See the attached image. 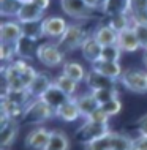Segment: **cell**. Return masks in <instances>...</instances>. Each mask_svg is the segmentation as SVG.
<instances>
[{
    "label": "cell",
    "mask_w": 147,
    "mask_h": 150,
    "mask_svg": "<svg viewBox=\"0 0 147 150\" xmlns=\"http://www.w3.org/2000/svg\"><path fill=\"white\" fill-rule=\"evenodd\" d=\"M52 117H55V109H52L41 98H36L26 108L21 122L28 125H35V127H41L43 123H46Z\"/></svg>",
    "instance_id": "obj_1"
},
{
    "label": "cell",
    "mask_w": 147,
    "mask_h": 150,
    "mask_svg": "<svg viewBox=\"0 0 147 150\" xmlns=\"http://www.w3.org/2000/svg\"><path fill=\"white\" fill-rule=\"evenodd\" d=\"M87 36H89L87 30H85V27L81 22H70V25H68V29L63 33V36L60 40H57L55 43L67 54V52H73L76 49H81V46H82L84 40Z\"/></svg>",
    "instance_id": "obj_2"
},
{
    "label": "cell",
    "mask_w": 147,
    "mask_h": 150,
    "mask_svg": "<svg viewBox=\"0 0 147 150\" xmlns=\"http://www.w3.org/2000/svg\"><path fill=\"white\" fill-rule=\"evenodd\" d=\"M36 59H38V62H41L48 68L63 67V63L67 62L65 60V52L60 49L55 41L40 43L38 52H36Z\"/></svg>",
    "instance_id": "obj_3"
},
{
    "label": "cell",
    "mask_w": 147,
    "mask_h": 150,
    "mask_svg": "<svg viewBox=\"0 0 147 150\" xmlns=\"http://www.w3.org/2000/svg\"><path fill=\"white\" fill-rule=\"evenodd\" d=\"M109 133H111L109 125L97 123V122H92V120H84V123L76 129V139L82 145H87L95 142L100 137L109 134Z\"/></svg>",
    "instance_id": "obj_4"
},
{
    "label": "cell",
    "mask_w": 147,
    "mask_h": 150,
    "mask_svg": "<svg viewBox=\"0 0 147 150\" xmlns=\"http://www.w3.org/2000/svg\"><path fill=\"white\" fill-rule=\"evenodd\" d=\"M120 82L130 92L147 93V70H142V68H128V70H124Z\"/></svg>",
    "instance_id": "obj_5"
},
{
    "label": "cell",
    "mask_w": 147,
    "mask_h": 150,
    "mask_svg": "<svg viewBox=\"0 0 147 150\" xmlns=\"http://www.w3.org/2000/svg\"><path fill=\"white\" fill-rule=\"evenodd\" d=\"M43 24V33L44 38H48L49 41H57L63 36V33L67 32L70 22L63 18V16H46L41 21Z\"/></svg>",
    "instance_id": "obj_6"
},
{
    "label": "cell",
    "mask_w": 147,
    "mask_h": 150,
    "mask_svg": "<svg viewBox=\"0 0 147 150\" xmlns=\"http://www.w3.org/2000/svg\"><path fill=\"white\" fill-rule=\"evenodd\" d=\"M60 6L63 13L75 21H87L93 16V10L85 5L84 0H60Z\"/></svg>",
    "instance_id": "obj_7"
},
{
    "label": "cell",
    "mask_w": 147,
    "mask_h": 150,
    "mask_svg": "<svg viewBox=\"0 0 147 150\" xmlns=\"http://www.w3.org/2000/svg\"><path fill=\"white\" fill-rule=\"evenodd\" d=\"M52 136V131L46 127H33L28 131V134L24 139V144L28 150H44L49 144V139Z\"/></svg>",
    "instance_id": "obj_8"
},
{
    "label": "cell",
    "mask_w": 147,
    "mask_h": 150,
    "mask_svg": "<svg viewBox=\"0 0 147 150\" xmlns=\"http://www.w3.org/2000/svg\"><path fill=\"white\" fill-rule=\"evenodd\" d=\"M22 36V24L18 19H3L2 25H0V43L14 46Z\"/></svg>",
    "instance_id": "obj_9"
},
{
    "label": "cell",
    "mask_w": 147,
    "mask_h": 150,
    "mask_svg": "<svg viewBox=\"0 0 147 150\" xmlns=\"http://www.w3.org/2000/svg\"><path fill=\"white\" fill-rule=\"evenodd\" d=\"M90 33L103 47L104 46H114V44H117V40H119V33H117L108 22L97 24Z\"/></svg>",
    "instance_id": "obj_10"
},
{
    "label": "cell",
    "mask_w": 147,
    "mask_h": 150,
    "mask_svg": "<svg viewBox=\"0 0 147 150\" xmlns=\"http://www.w3.org/2000/svg\"><path fill=\"white\" fill-rule=\"evenodd\" d=\"M90 70L108 76V78H112L119 81V82H120L122 74H124V68H122L120 62H111V60H101V59L90 65Z\"/></svg>",
    "instance_id": "obj_11"
},
{
    "label": "cell",
    "mask_w": 147,
    "mask_h": 150,
    "mask_svg": "<svg viewBox=\"0 0 147 150\" xmlns=\"http://www.w3.org/2000/svg\"><path fill=\"white\" fill-rule=\"evenodd\" d=\"M117 82L119 81L108 78L104 74H100V73L90 70L87 73V78H85V86L89 87V90H101V88H116Z\"/></svg>",
    "instance_id": "obj_12"
},
{
    "label": "cell",
    "mask_w": 147,
    "mask_h": 150,
    "mask_svg": "<svg viewBox=\"0 0 147 150\" xmlns=\"http://www.w3.org/2000/svg\"><path fill=\"white\" fill-rule=\"evenodd\" d=\"M54 84V79L49 78L48 73H43V71H38L35 76V79L32 81V84L28 86V93L32 95V98L36 100V98H41V96L49 90V87Z\"/></svg>",
    "instance_id": "obj_13"
},
{
    "label": "cell",
    "mask_w": 147,
    "mask_h": 150,
    "mask_svg": "<svg viewBox=\"0 0 147 150\" xmlns=\"http://www.w3.org/2000/svg\"><path fill=\"white\" fill-rule=\"evenodd\" d=\"M76 103H77V108H79L81 114H82V119H87L90 117L97 109H100V103L97 101V98L93 96V93L90 90L81 93V95H76L75 96Z\"/></svg>",
    "instance_id": "obj_14"
},
{
    "label": "cell",
    "mask_w": 147,
    "mask_h": 150,
    "mask_svg": "<svg viewBox=\"0 0 147 150\" xmlns=\"http://www.w3.org/2000/svg\"><path fill=\"white\" fill-rule=\"evenodd\" d=\"M101 51H103V46L93 38L92 33H89V36L84 40L82 46H81V54H82V57L92 65V63H95L101 59Z\"/></svg>",
    "instance_id": "obj_15"
},
{
    "label": "cell",
    "mask_w": 147,
    "mask_h": 150,
    "mask_svg": "<svg viewBox=\"0 0 147 150\" xmlns=\"http://www.w3.org/2000/svg\"><path fill=\"white\" fill-rule=\"evenodd\" d=\"M46 16H44V11L38 5H35L33 2H28V3H22V8L16 19L21 24H26V22H40Z\"/></svg>",
    "instance_id": "obj_16"
},
{
    "label": "cell",
    "mask_w": 147,
    "mask_h": 150,
    "mask_svg": "<svg viewBox=\"0 0 147 150\" xmlns=\"http://www.w3.org/2000/svg\"><path fill=\"white\" fill-rule=\"evenodd\" d=\"M117 46L120 47L122 52H136L141 49L139 40L136 36V32H134L133 27L126 29L124 32L119 33V40H117Z\"/></svg>",
    "instance_id": "obj_17"
},
{
    "label": "cell",
    "mask_w": 147,
    "mask_h": 150,
    "mask_svg": "<svg viewBox=\"0 0 147 150\" xmlns=\"http://www.w3.org/2000/svg\"><path fill=\"white\" fill-rule=\"evenodd\" d=\"M38 46H40V43L36 41V40H32V38H27V36H22V38L14 44L16 55H18L19 59L30 60V59L36 57Z\"/></svg>",
    "instance_id": "obj_18"
},
{
    "label": "cell",
    "mask_w": 147,
    "mask_h": 150,
    "mask_svg": "<svg viewBox=\"0 0 147 150\" xmlns=\"http://www.w3.org/2000/svg\"><path fill=\"white\" fill-rule=\"evenodd\" d=\"M55 117H59L62 122H67V123H71V122L79 120L82 114H81L79 108H77V103L75 98H70L65 104H62L59 109L55 111Z\"/></svg>",
    "instance_id": "obj_19"
},
{
    "label": "cell",
    "mask_w": 147,
    "mask_h": 150,
    "mask_svg": "<svg viewBox=\"0 0 147 150\" xmlns=\"http://www.w3.org/2000/svg\"><path fill=\"white\" fill-rule=\"evenodd\" d=\"M62 73L68 78H71L73 81H76L77 84H81V82H85L89 71L84 68L82 63L76 62V60H67L62 67Z\"/></svg>",
    "instance_id": "obj_20"
},
{
    "label": "cell",
    "mask_w": 147,
    "mask_h": 150,
    "mask_svg": "<svg viewBox=\"0 0 147 150\" xmlns=\"http://www.w3.org/2000/svg\"><path fill=\"white\" fill-rule=\"evenodd\" d=\"M122 13H130V0H104L101 14L112 18Z\"/></svg>",
    "instance_id": "obj_21"
},
{
    "label": "cell",
    "mask_w": 147,
    "mask_h": 150,
    "mask_svg": "<svg viewBox=\"0 0 147 150\" xmlns=\"http://www.w3.org/2000/svg\"><path fill=\"white\" fill-rule=\"evenodd\" d=\"M41 100L44 101V103H48L52 109H55V111H57V109L62 106V104H65L68 100H70V96L65 95V93L60 90L59 87H55L54 84H52V86L49 87V90L41 96Z\"/></svg>",
    "instance_id": "obj_22"
},
{
    "label": "cell",
    "mask_w": 147,
    "mask_h": 150,
    "mask_svg": "<svg viewBox=\"0 0 147 150\" xmlns=\"http://www.w3.org/2000/svg\"><path fill=\"white\" fill-rule=\"evenodd\" d=\"M18 133H19L18 122H13V120L0 128V147H2V150H8L10 145L14 144Z\"/></svg>",
    "instance_id": "obj_23"
},
{
    "label": "cell",
    "mask_w": 147,
    "mask_h": 150,
    "mask_svg": "<svg viewBox=\"0 0 147 150\" xmlns=\"http://www.w3.org/2000/svg\"><path fill=\"white\" fill-rule=\"evenodd\" d=\"M54 86L59 87L60 90H62L65 95H68L70 98H75L76 93H77V88H79V84H77L76 81H73L71 78L65 76L63 73H60V74L54 79Z\"/></svg>",
    "instance_id": "obj_24"
},
{
    "label": "cell",
    "mask_w": 147,
    "mask_h": 150,
    "mask_svg": "<svg viewBox=\"0 0 147 150\" xmlns=\"http://www.w3.org/2000/svg\"><path fill=\"white\" fill-rule=\"evenodd\" d=\"M70 139H68L67 133L60 131V129H54L52 136L49 139V144L44 150H70Z\"/></svg>",
    "instance_id": "obj_25"
},
{
    "label": "cell",
    "mask_w": 147,
    "mask_h": 150,
    "mask_svg": "<svg viewBox=\"0 0 147 150\" xmlns=\"http://www.w3.org/2000/svg\"><path fill=\"white\" fill-rule=\"evenodd\" d=\"M134 137L124 133L111 131V150H133Z\"/></svg>",
    "instance_id": "obj_26"
},
{
    "label": "cell",
    "mask_w": 147,
    "mask_h": 150,
    "mask_svg": "<svg viewBox=\"0 0 147 150\" xmlns=\"http://www.w3.org/2000/svg\"><path fill=\"white\" fill-rule=\"evenodd\" d=\"M22 8L19 0H0V14L5 19H16Z\"/></svg>",
    "instance_id": "obj_27"
},
{
    "label": "cell",
    "mask_w": 147,
    "mask_h": 150,
    "mask_svg": "<svg viewBox=\"0 0 147 150\" xmlns=\"http://www.w3.org/2000/svg\"><path fill=\"white\" fill-rule=\"evenodd\" d=\"M106 22H108L109 25L117 32V33H120V32H124L126 29H130V27H133V21H131L130 13H122V14L112 16V18H108V21H106Z\"/></svg>",
    "instance_id": "obj_28"
},
{
    "label": "cell",
    "mask_w": 147,
    "mask_h": 150,
    "mask_svg": "<svg viewBox=\"0 0 147 150\" xmlns=\"http://www.w3.org/2000/svg\"><path fill=\"white\" fill-rule=\"evenodd\" d=\"M22 33H24V36H27V38L40 41L41 38H44L41 21L40 22H26V24H22Z\"/></svg>",
    "instance_id": "obj_29"
},
{
    "label": "cell",
    "mask_w": 147,
    "mask_h": 150,
    "mask_svg": "<svg viewBox=\"0 0 147 150\" xmlns=\"http://www.w3.org/2000/svg\"><path fill=\"white\" fill-rule=\"evenodd\" d=\"M92 93L97 98V101L100 103V106H103V104L109 103V101L119 98V96H117V88H101V90H93Z\"/></svg>",
    "instance_id": "obj_30"
},
{
    "label": "cell",
    "mask_w": 147,
    "mask_h": 150,
    "mask_svg": "<svg viewBox=\"0 0 147 150\" xmlns=\"http://www.w3.org/2000/svg\"><path fill=\"white\" fill-rule=\"evenodd\" d=\"M122 54L124 52L120 51V47L117 44L114 46H104L103 51H101V60H111V62H119Z\"/></svg>",
    "instance_id": "obj_31"
},
{
    "label": "cell",
    "mask_w": 147,
    "mask_h": 150,
    "mask_svg": "<svg viewBox=\"0 0 147 150\" xmlns=\"http://www.w3.org/2000/svg\"><path fill=\"white\" fill-rule=\"evenodd\" d=\"M0 59H2L3 65L11 63L14 59H18V55H16V49H14L13 44L0 43Z\"/></svg>",
    "instance_id": "obj_32"
},
{
    "label": "cell",
    "mask_w": 147,
    "mask_h": 150,
    "mask_svg": "<svg viewBox=\"0 0 147 150\" xmlns=\"http://www.w3.org/2000/svg\"><path fill=\"white\" fill-rule=\"evenodd\" d=\"M101 109L108 114L109 117H114V115H119L120 114V111H122V101L119 98H116V100H112V101H109V103H106L101 106Z\"/></svg>",
    "instance_id": "obj_33"
},
{
    "label": "cell",
    "mask_w": 147,
    "mask_h": 150,
    "mask_svg": "<svg viewBox=\"0 0 147 150\" xmlns=\"http://www.w3.org/2000/svg\"><path fill=\"white\" fill-rule=\"evenodd\" d=\"M134 32H136V36L139 40L141 49L147 51V25H139V24H134L133 25Z\"/></svg>",
    "instance_id": "obj_34"
},
{
    "label": "cell",
    "mask_w": 147,
    "mask_h": 150,
    "mask_svg": "<svg viewBox=\"0 0 147 150\" xmlns=\"http://www.w3.org/2000/svg\"><path fill=\"white\" fill-rule=\"evenodd\" d=\"M109 117L106 112L103 111V109H97L95 112L90 115V117H87V119H84V120H92V122H97V123H103V125H109Z\"/></svg>",
    "instance_id": "obj_35"
},
{
    "label": "cell",
    "mask_w": 147,
    "mask_h": 150,
    "mask_svg": "<svg viewBox=\"0 0 147 150\" xmlns=\"http://www.w3.org/2000/svg\"><path fill=\"white\" fill-rule=\"evenodd\" d=\"M130 16H131L133 25H134V24H139V25H147V10L136 11V13H130Z\"/></svg>",
    "instance_id": "obj_36"
},
{
    "label": "cell",
    "mask_w": 147,
    "mask_h": 150,
    "mask_svg": "<svg viewBox=\"0 0 147 150\" xmlns=\"http://www.w3.org/2000/svg\"><path fill=\"white\" fill-rule=\"evenodd\" d=\"M147 10V0H130V13Z\"/></svg>",
    "instance_id": "obj_37"
},
{
    "label": "cell",
    "mask_w": 147,
    "mask_h": 150,
    "mask_svg": "<svg viewBox=\"0 0 147 150\" xmlns=\"http://www.w3.org/2000/svg\"><path fill=\"white\" fill-rule=\"evenodd\" d=\"M133 150H147V136L138 134L133 141Z\"/></svg>",
    "instance_id": "obj_38"
},
{
    "label": "cell",
    "mask_w": 147,
    "mask_h": 150,
    "mask_svg": "<svg viewBox=\"0 0 147 150\" xmlns=\"http://www.w3.org/2000/svg\"><path fill=\"white\" fill-rule=\"evenodd\" d=\"M84 2H85V5L89 8H92L93 11H101L104 0H84Z\"/></svg>",
    "instance_id": "obj_39"
},
{
    "label": "cell",
    "mask_w": 147,
    "mask_h": 150,
    "mask_svg": "<svg viewBox=\"0 0 147 150\" xmlns=\"http://www.w3.org/2000/svg\"><path fill=\"white\" fill-rule=\"evenodd\" d=\"M138 133L142 136H147V114L138 122Z\"/></svg>",
    "instance_id": "obj_40"
},
{
    "label": "cell",
    "mask_w": 147,
    "mask_h": 150,
    "mask_svg": "<svg viewBox=\"0 0 147 150\" xmlns=\"http://www.w3.org/2000/svg\"><path fill=\"white\" fill-rule=\"evenodd\" d=\"M51 2H52V0H33L35 5H38L43 11H46V10H48L49 5H51Z\"/></svg>",
    "instance_id": "obj_41"
},
{
    "label": "cell",
    "mask_w": 147,
    "mask_h": 150,
    "mask_svg": "<svg viewBox=\"0 0 147 150\" xmlns=\"http://www.w3.org/2000/svg\"><path fill=\"white\" fill-rule=\"evenodd\" d=\"M84 150H100V149H97L95 145H92V144H87V145H84Z\"/></svg>",
    "instance_id": "obj_42"
},
{
    "label": "cell",
    "mask_w": 147,
    "mask_h": 150,
    "mask_svg": "<svg viewBox=\"0 0 147 150\" xmlns=\"http://www.w3.org/2000/svg\"><path fill=\"white\" fill-rule=\"evenodd\" d=\"M142 63H144V67L147 70V51H144V54H142Z\"/></svg>",
    "instance_id": "obj_43"
},
{
    "label": "cell",
    "mask_w": 147,
    "mask_h": 150,
    "mask_svg": "<svg viewBox=\"0 0 147 150\" xmlns=\"http://www.w3.org/2000/svg\"><path fill=\"white\" fill-rule=\"evenodd\" d=\"M21 3H28V2H33V0H19Z\"/></svg>",
    "instance_id": "obj_44"
}]
</instances>
